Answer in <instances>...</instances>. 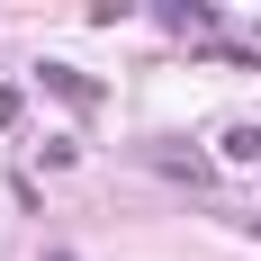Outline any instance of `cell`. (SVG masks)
<instances>
[{
    "label": "cell",
    "mask_w": 261,
    "mask_h": 261,
    "mask_svg": "<svg viewBox=\"0 0 261 261\" xmlns=\"http://www.w3.org/2000/svg\"><path fill=\"white\" fill-rule=\"evenodd\" d=\"M153 171H162V180H180V189H207V180H216V162L189 153V144H153Z\"/></svg>",
    "instance_id": "6da1fadb"
},
{
    "label": "cell",
    "mask_w": 261,
    "mask_h": 261,
    "mask_svg": "<svg viewBox=\"0 0 261 261\" xmlns=\"http://www.w3.org/2000/svg\"><path fill=\"white\" fill-rule=\"evenodd\" d=\"M243 234H261V216H243Z\"/></svg>",
    "instance_id": "3957f363"
},
{
    "label": "cell",
    "mask_w": 261,
    "mask_h": 261,
    "mask_svg": "<svg viewBox=\"0 0 261 261\" xmlns=\"http://www.w3.org/2000/svg\"><path fill=\"white\" fill-rule=\"evenodd\" d=\"M45 261H72V252H45Z\"/></svg>",
    "instance_id": "277c9868"
},
{
    "label": "cell",
    "mask_w": 261,
    "mask_h": 261,
    "mask_svg": "<svg viewBox=\"0 0 261 261\" xmlns=\"http://www.w3.org/2000/svg\"><path fill=\"white\" fill-rule=\"evenodd\" d=\"M225 162H261V126H225Z\"/></svg>",
    "instance_id": "7a4b0ae2"
}]
</instances>
